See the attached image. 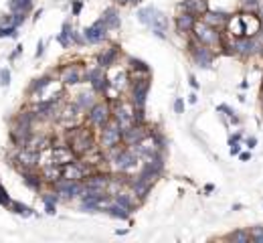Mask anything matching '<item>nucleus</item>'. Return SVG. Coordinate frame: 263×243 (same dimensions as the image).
<instances>
[{"label": "nucleus", "instance_id": "28", "mask_svg": "<svg viewBox=\"0 0 263 243\" xmlns=\"http://www.w3.org/2000/svg\"><path fill=\"white\" fill-rule=\"evenodd\" d=\"M9 11L11 13L29 15L33 11V0H9Z\"/></svg>", "mask_w": 263, "mask_h": 243}, {"label": "nucleus", "instance_id": "53", "mask_svg": "<svg viewBox=\"0 0 263 243\" xmlns=\"http://www.w3.org/2000/svg\"><path fill=\"white\" fill-rule=\"evenodd\" d=\"M261 51H263V49H261Z\"/></svg>", "mask_w": 263, "mask_h": 243}, {"label": "nucleus", "instance_id": "13", "mask_svg": "<svg viewBox=\"0 0 263 243\" xmlns=\"http://www.w3.org/2000/svg\"><path fill=\"white\" fill-rule=\"evenodd\" d=\"M31 136H33V128L23 126V124H17V122L13 124V128H11V140H13V144H15L17 148L27 146L29 140H31Z\"/></svg>", "mask_w": 263, "mask_h": 243}, {"label": "nucleus", "instance_id": "20", "mask_svg": "<svg viewBox=\"0 0 263 243\" xmlns=\"http://www.w3.org/2000/svg\"><path fill=\"white\" fill-rule=\"evenodd\" d=\"M231 49H233V53H235V55L249 57V55L253 53V39H249V37H239V39H235V41H233Z\"/></svg>", "mask_w": 263, "mask_h": 243}, {"label": "nucleus", "instance_id": "45", "mask_svg": "<svg viewBox=\"0 0 263 243\" xmlns=\"http://www.w3.org/2000/svg\"><path fill=\"white\" fill-rule=\"evenodd\" d=\"M231 144V154H239V150H241V146L237 144V142H229Z\"/></svg>", "mask_w": 263, "mask_h": 243}, {"label": "nucleus", "instance_id": "49", "mask_svg": "<svg viewBox=\"0 0 263 243\" xmlns=\"http://www.w3.org/2000/svg\"><path fill=\"white\" fill-rule=\"evenodd\" d=\"M190 85H192V87H199V83H196V79H194L192 75H190Z\"/></svg>", "mask_w": 263, "mask_h": 243}, {"label": "nucleus", "instance_id": "37", "mask_svg": "<svg viewBox=\"0 0 263 243\" xmlns=\"http://www.w3.org/2000/svg\"><path fill=\"white\" fill-rule=\"evenodd\" d=\"M11 195H9V191L5 189V185L0 183V207H11Z\"/></svg>", "mask_w": 263, "mask_h": 243}, {"label": "nucleus", "instance_id": "11", "mask_svg": "<svg viewBox=\"0 0 263 243\" xmlns=\"http://www.w3.org/2000/svg\"><path fill=\"white\" fill-rule=\"evenodd\" d=\"M59 81L63 85H77L83 81V69H81V63H71V65H65L61 67L59 71Z\"/></svg>", "mask_w": 263, "mask_h": 243}, {"label": "nucleus", "instance_id": "27", "mask_svg": "<svg viewBox=\"0 0 263 243\" xmlns=\"http://www.w3.org/2000/svg\"><path fill=\"white\" fill-rule=\"evenodd\" d=\"M103 211H105L107 215L115 217V219H127V217H129V211H127L125 207H121L119 203H115L113 199H111V203H107V205L103 207Z\"/></svg>", "mask_w": 263, "mask_h": 243}, {"label": "nucleus", "instance_id": "51", "mask_svg": "<svg viewBox=\"0 0 263 243\" xmlns=\"http://www.w3.org/2000/svg\"><path fill=\"white\" fill-rule=\"evenodd\" d=\"M41 15H43V11H37V13H35V21H39V19H41Z\"/></svg>", "mask_w": 263, "mask_h": 243}, {"label": "nucleus", "instance_id": "36", "mask_svg": "<svg viewBox=\"0 0 263 243\" xmlns=\"http://www.w3.org/2000/svg\"><path fill=\"white\" fill-rule=\"evenodd\" d=\"M19 37V29L11 27V25H0V39H17Z\"/></svg>", "mask_w": 263, "mask_h": 243}, {"label": "nucleus", "instance_id": "35", "mask_svg": "<svg viewBox=\"0 0 263 243\" xmlns=\"http://www.w3.org/2000/svg\"><path fill=\"white\" fill-rule=\"evenodd\" d=\"M261 5H259V0H241V13H259Z\"/></svg>", "mask_w": 263, "mask_h": 243}, {"label": "nucleus", "instance_id": "29", "mask_svg": "<svg viewBox=\"0 0 263 243\" xmlns=\"http://www.w3.org/2000/svg\"><path fill=\"white\" fill-rule=\"evenodd\" d=\"M71 31H73L71 23H69V21H65V23H63V27H61V33L57 35V41H59V45H61L63 49H67V47H71V45H73V43H71Z\"/></svg>", "mask_w": 263, "mask_h": 243}, {"label": "nucleus", "instance_id": "3", "mask_svg": "<svg viewBox=\"0 0 263 243\" xmlns=\"http://www.w3.org/2000/svg\"><path fill=\"white\" fill-rule=\"evenodd\" d=\"M192 35H194L196 43H201V45H205L209 49H227L225 35L219 29H215V27H211L207 23H196L194 29H192Z\"/></svg>", "mask_w": 263, "mask_h": 243}, {"label": "nucleus", "instance_id": "30", "mask_svg": "<svg viewBox=\"0 0 263 243\" xmlns=\"http://www.w3.org/2000/svg\"><path fill=\"white\" fill-rule=\"evenodd\" d=\"M93 93H95V91H89V93H87V91H83V93H79V95H77L75 103H77V107H79L81 111H87V109H89V107L95 103V99H93Z\"/></svg>", "mask_w": 263, "mask_h": 243}, {"label": "nucleus", "instance_id": "52", "mask_svg": "<svg viewBox=\"0 0 263 243\" xmlns=\"http://www.w3.org/2000/svg\"><path fill=\"white\" fill-rule=\"evenodd\" d=\"M259 13H261V23H263V7L259 9Z\"/></svg>", "mask_w": 263, "mask_h": 243}, {"label": "nucleus", "instance_id": "33", "mask_svg": "<svg viewBox=\"0 0 263 243\" xmlns=\"http://www.w3.org/2000/svg\"><path fill=\"white\" fill-rule=\"evenodd\" d=\"M13 213H17V215H23V217H31L33 215V209L29 207V205H25V203H19V201H11V207H9Z\"/></svg>", "mask_w": 263, "mask_h": 243}, {"label": "nucleus", "instance_id": "5", "mask_svg": "<svg viewBox=\"0 0 263 243\" xmlns=\"http://www.w3.org/2000/svg\"><path fill=\"white\" fill-rule=\"evenodd\" d=\"M121 142V128L119 124L111 117L107 124L101 128V136H99V148L101 150H107V148H113Z\"/></svg>", "mask_w": 263, "mask_h": 243}, {"label": "nucleus", "instance_id": "12", "mask_svg": "<svg viewBox=\"0 0 263 243\" xmlns=\"http://www.w3.org/2000/svg\"><path fill=\"white\" fill-rule=\"evenodd\" d=\"M105 37H107V27L103 25L101 19H97L93 25H89L87 29H83V39H85V43L95 45V43H101Z\"/></svg>", "mask_w": 263, "mask_h": 243}, {"label": "nucleus", "instance_id": "14", "mask_svg": "<svg viewBox=\"0 0 263 243\" xmlns=\"http://www.w3.org/2000/svg\"><path fill=\"white\" fill-rule=\"evenodd\" d=\"M107 185H109V174H103V172H89L85 178H83V187L85 189H93V191H105L107 193Z\"/></svg>", "mask_w": 263, "mask_h": 243}, {"label": "nucleus", "instance_id": "16", "mask_svg": "<svg viewBox=\"0 0 263 243\" xmlns=\"http://www.w3.org/2000/svg\"><path fill=\"white\" fill-rule=\"evenodd\" d=\"M178 9H182L184 13L194 15V17H203L209 11V3L207 0H182Z\"/></svg>", "mask_w": 263, "mask_h": 243}, {"label": "nucleus", "instance_id": "7", "mask_svg": "<svg viewBox=\"0 0 263 243\" xmlns=\"http://www.w3.org/2000/svg\"><path fill=\"white\" fill-rule=\"evenodd\" d=\"M150 77L144 75V77H136L132 81V105L134 107H140L144 109L146 105V97H148V91H150Z\"/></svg>", "mask_w": 263, "mask_h": 243}, {"label": "nucleus", "instance_id": "2", "mask_svg": "<svg viewBox=\"0 0 263 243\" xmlns=\"http://www.w3.org/2000/svg\"><path fill=\"white\" fill-rule=\"evenodd\" d=\"M227 27H229V33L239 39V37H249L253 39L259 31H261V21L253 15V13H241L237 17H229L227 21Z\"/></svg>", "mask_w": 263, "mask_h": 243}, {"label": "nucleus", "instance_id": "25", "mask_svg": "<svg viewBox=\"0 0 263 243\" xmlns=\"http://www.w3.org/2000/svg\"><path fill=\"white\" fill-rule=\"evenodd\" d=\"M101 21H103V25L107 27V31L119 29V25H121V21H119V15H117V11H115L113 7H109V9H105V11H103V15H101Z\"/></svg>", "mask_w": 263, "mask_h": 243}, {"label": "nucleus", "instance_id": "15", "mask_svg": "<svg viewBox=\"0 0 263 243\" xmlns=\"http://www.w3.org/2000/svg\"><path fill=\"white\" fill-rule=\"evenodd\" d=\"M21 176H23V183H25L31 191H35V193H41V191H43L45 180H43V174H41V170H39V168L23 170V172H21Z\"/></svg>", "mask_w": 263, "mask_h": 243}, {"label": "nucleus", "instance_id": "43", "mask_svg": "<svg viewBox=\"0 0 263 243\" xmlns=\"http://www.w3.org/2000/svg\"><path fill=\"white\" fill-rule=\"evenodd\" d=\"M21 53H23V45H17V49H15V51L9 55V59H11V61H15V59H17Z\"/></svg>", "mask_w": 263, "mask_h": 243}, {"label": "nucleus", "instance_id": "34", "mask_svg": "<svg viewBox=\"0 0 263 243\" xmlns=\"http://www.w3.org/2000/svg\"><path fill=\"white\" fill-rule=\"evenodd\" d=\"M156 15V9L154 7H144V9H140L138 11V19H140V23L142 25H150V21H152V17Z\"/></svg>", "mask_w": 263, "mask_h": 243}, {"label": "nucleus", "instance_id": "50", "mask_svg": "<svg viewBox=\"0 0 263 243\" xmlns=\"http://www.w3.org/2000/svg\"><path fill=\"white\" fill-rule=\"evenodd\" d=\"M188 101H190V103H196V95H194V93H192V95H188Z\"/></svg>", "mask_w": 263, "mask_h": 243}, {"label": "nucleus", "instance_id": "18", "mask_svg": "<svg viewBox=\"0 0 263 243\" xmlns=\"http://www.w3.org/2000/svg\"><path fill=\"white\" fill-rule=\"evenodd\" d=\"M117 57H119V47L113 45V47H109V49H105V51H101L97 55V65L103 67V69H107V67H111L117 61Z\"/></svg>", "mask_w": 263, "mask_h": 243}, {"label": "nucleus", "instance_id": "42", "mask_svg": "<svg viewBox=\"0 0 263 243\" xmlns=\"http://www.w3.org/2000/svg\"><path fill=\"white\" fill-rule=\"evenodd\" d=\"M174 111H176V113H182V111H184V101H182V97H178V99L174 101Z\"/></svg>", "mask_w": 263, "mask_h": 243}, {"label": "nucleus", "instance_id": "24", "mask_svg": "<svg viewBox=\"0 0 263 243\" xmlns=\"http://www.w3.org/2000/svg\"><path fill=\"white\" fill-rule=\"evenodd\" d=\"M227 21H229V17H227L225 13L207 11V13L203 15V23H207V25H211V27H215V29H223V27L227 25Z\"/></svg>", "mask_w": 263, "mask_h": 243}, {"label": "nucleus", "instance_id": "4", "mask_svg": "<svg viewBox=\"0 0 263 243\" xmlns=\"http://www.w3.org/2000/svg\"><path fill=\"white\" fill-rule=\"evenodd\" d=\"M87 124L95 130H101L107 122L111 119V105L109 101H95L89 109H87Z\"/></svg>", "mask_w": 263, "mask_h": 243}, {"label": "nucleus", "instance_id": "31", "mask_svg": "<svg viewBox=\"0 0 263 243\" xmlns=\"http://www.w3.org/2000/svg\"><path fill=\"white\" fill-rule=\"evenodd\" d=\"M113 201H115V203H119L121 207H125L127 211H132V209L136 207V201H134V197H132V195H127V193H121V191H117V193L113 195Z\"/></svg>", "mask_w": 263, "mask_h": 243}, {"label": "nucleus", "instance_id": "17", "mask_svg": "<svg viewBox=\"0 0 263 243\" xmlns=\"http://www.w3.org/2000/svg\"><path fill=\"white\" fill-rule=\"evenodd\" d=\"M41 201L45 205L47 215H55L57 213V203L61 201V197H59V193L55 189H49V191H41Z\"/></svg>", "mask_w": 263, "mask_h": 243}, {"label": "nucleus", "instance_id": "48", "mask_svg": "<svg viewBox=\"0 0 263 243\" xmlns=\"http://www.w3.org/2000/svg\"><path fill=\"white\" fill-rule=\"evenodd\" d=\"M249 158H251V154H249V152H243V154H241V160H249Z\"/></svg>", "mask_w": 263, "mask_h": 243}, {"label": "nucleus", "instance_id": "10", "mask_svg": "<svg viewBox=\"0 0 263 243\" xmlns=\"http://www.w3.org/2000/svg\"><path fill=\"white\" fill-rule=\"evenodd\" d=\"M190 53H192V59H194V63L199 67L207 69V67L213 65V59H215L213 49H209V47H205V45H201L196 41H190Z\"/></svg>", "mask_w": 263, "mask_h": 243}, {"label": "nucleus", "instance_id": "26", "mask_svg": "<svg viewBox=\"0 0 263 243\" xmlns=\"http://www.w3.org/2000/svg\"><path fill=\"white\" fill-rule=\"evenodd\" d=\"M53 83V75H41V77H37V79H33L31 81V85H29V93L31 95H37V93H41L43 89H47L49 85Z\"/></svg>", "mask_w": 263, "mask_h": 243}, {"label": "nucleus", "instance_id": "19", "mask_svg": "<svg viewBox=\"0 0 263 243\" xmlns=\"http://www.w3.org/2000/svg\"><path fill=\"white\" fill-rule=\"evenodd\" d=\"M148 27L152 29V33H154L156 37L164 39V37H166V29H168V21H166V17H164L160 11H156V15L152 17V21H150Z\"/></svg>", "mask_w": 263, "mask_h": 243}, {"label": "nucleus", "instance_id": "46", "mask_svg": "<svg viewBox=\"0 0 263 243\" xmlns=\"http://www.w3.org/2000/svg\"><path fill=\"white\" fill-rule=\"evenodd\" d=\"M119 5H132V3H140V0H117Z\"/></svg>", "mask_w": 263, "mask_h": 243}, {"label": "nucleus", "instance_id": "38", "mask_svg": "<svg viewBox=\"0 0 263 243\" xmlns=\"http://www.w3.org/2000/svg\"><path fill=\"white\" fill-rule=\"evenodd\" d=\"M129 63H132V69L134 71H142V73H150V67L144 63V61H140V59H129Z\"/></svg>", "mask_w": 263, "mask_h": 243}, {"label": "nucleus", "instance_id": "9", "mask_svg": "<svg viewBox=\"0 0 263 243\" xmlns=\"http://www.w3.org/2000/svg\"><path fill=\"white\" fill-rule=\"evenodd\" d=\"M111 117L117 122L121 130L127 128V126H132V124H134V105L121 101L119 105H115V107L111 109Z\"/></svg>", "mask_w": 263, "mask_h": 243}, {"label": "nucleus", "instance_id": "21", "mask_svg": "<svg viewBox=\"0 0 263 243\" xmlns=\"http://www.w3.org/2000/svg\"><path fill=\"white\" fill-rule=\"evenodd\" d=\"M41 174H43L45 185H49V187H51L53 183H57V180L61 178V166H59V164H55V162H47V164H43Z\"/></svg>", "mask_w": 263, "mask_h": 243}, {"label": "nucleus", "instance_id": "41", "mask_svg": "<svg viewBox=\"0 0 263 243\" xmlns=\"http://www.w3.org/2000/svg\"><path fill=\"white\" fill-rule=\"evenodd\" d=\"M81 9H83V3H81V0H75L73 7H71V15H73V17H79Z\"/></svg>", "mask_w": 263, "mask_h": 243}, {"label": "nucleus", "instance_id": "40", "mask_svg": "<svg viewBox=\"0 0 263 243\" xmlns=\"http://www.w3.org/2000/svg\"><path fill=\"white\" fill-rule=\"evenodd\" d=\"M249 233H251V241H255V243H263V227H253Z\"/></svg>", "mask_w": 263, "mask_h": 243}, {"label": "nucleus", "instance_id": "22", "mask_svg": "<svg viewBox=\"0 0 263 243\" xmlns=\"http://www.w3.org/2000/svg\"><path fill=\"white\" fill-rule=\"evenodd\" d=\"M127 185L132 187V193H134V197L138 195L140 199H144V197L150 193V189H152L154 183H150V180H146V178H142V176H134V180H129Z\"/></svg>", "mask_w": 263, "mask_h": 243}, {"label": "nucleus", "instance_id": "39", "mask_svg": "<svg viewBox=\"0 0 263 243\" xmlns=\"http://www.w3.org/2000/svg\"><path fill=\"white\" fill-rule=\"evenodd\" d=\"M0 85L3 87H9L11 85V69H0Z\"/></svg>", "mask_w": 263, "mask_h": 243}, {"label": "nucleus", "instance_id": "6", "mask_svg": "<svg viewBox=\"0 0 263 243\" xmlns=\"http://www.w3.org/2000/svg\"><path fill=\"white\" fill-rule=\"evenodd\" d=\"M51 189H55L63 201L79 199V195L83 193V180H69V178H63V176H61L57 183L51 185Z\"/></svg>", "mask_w": 263, "mask_h": 243}, {"label": "nucleus", "instance_id": "32", "mask_svg": "<svg viewBox=\"0 0 263 243\" xmlns=\"http://www.w3.org/2000/svg\"><path fill=\"white\" fill-rule=\"evenodd\" d=\"M227 239H231V241H235V243H249V241H251V233H249L247 229H237V231L229 233Z\"/></svg>", "mask_w": 263, "mask_h": 243}, {"label": "nucleus", "instance_id": "44", "mask_svg": "<svg viewBox=\"0 0 263 243\" xmlns=\"http://www.w3.org/2000/svg\"><path fill=\"white\" fill-rule=\"evenodd\" d=\"M43 53H45V43H43V41H39V45H37V53H35V57L39 59V57H43Z\"/></svg>", "mask_w": 263, "mask_h": 243}, {"label": "nucleus", "instance_id": "47", "mask_svg": "<svg viewBox=\"0 0 263 243\" xmlns=\"http://www.w3.org/2000/svg\"><path fill=\"white\" fill-rule=\"evenodd\" d=\"M247 146L253 148V146H255V138H249V140H247Z\"/></svg>", "mask_w": 263, "mask_h": 243}, {"label": "nucleus", "instance_id": "23", "mask_svg": "<svg viewBox=\"0 0 263 243\" xmlns=\"http://www.w3.org/2000/svg\"><path fill=\"white\" fill-rule=\"evenodd\" d=\"M194 25H196V17L190 15V13H182V15L176 17V31H178L180 35H184V33H192Z\"/></svg>", "mask_w": 263, "mask_h": 243}, {"label": "nucleus", "instance_id": "8", "mask_svg": "<svg viewBox=\"0 0 263 243\" xmlns=\"http://www.w3.org/2000/svg\"><path fill=\"white\" fill-rule=\"evenodd\" d=\"M150 134L146 132V126L144 124H132V126H127V128H123L121 130V142L125 144V146H136V144H140L142 140H146Z\"/></svg>", "mask_w": 263, "mask_h": 243}, {"label": "nucleus", "instance_id": "1", "mask_svg": "<svg viewBox=\"0 0 263 243\" xmlns=\"http://www.w3.org/2000/svg\"><path fill=\"white\" fill-rule=\"evenodd\" d=\"M65 144L73 150L77 158H83L85 154L95 150V136L91 132V126H71L65 134Z\"/></svg>", "mask_w": 263, "mask_h": 243}]
</instances>
